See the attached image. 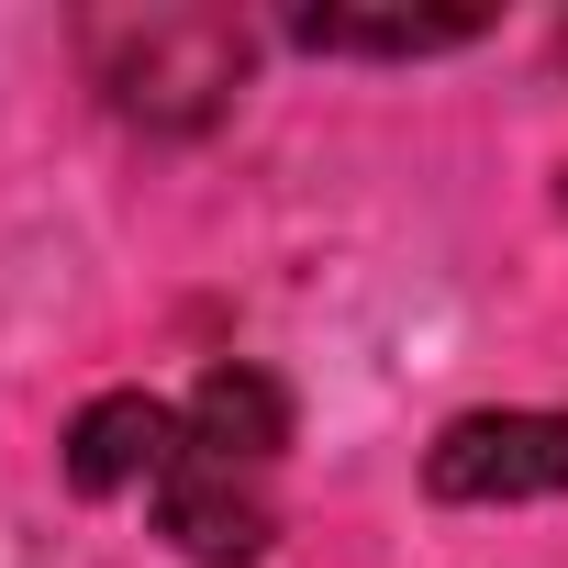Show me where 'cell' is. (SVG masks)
Returning <instances> with one entry per match:
<instances>
[{
    "label": "cell",
    "mask_w": 568,
    "mask_h": 568,
    "mask_svg": "<svg viewBox=\"0 0 568 568\" xmlns=\"http://www.w3.org/2000/svg\"><path fill=\"white\" fill-rule=\"evenodd\" d=\"M90 68H101L112 112H134V123H156V134H190V123H212V112L245 90V23H223V12L101 23V34H90Z\"/></svg>",
    "instance_id": "1"
},
{
    "label": "cell",
    "mask_w": 568,
    "mask_h": 568,
    "mask_svg": "<svg viewBox=\"0 0 568 568\" xmlns=\"http://www.w3.org/2000/svg\"><path fill=\"white\" fill-rule=\"evenodd\" d=\"M435 501H546L568 490V413H468L424 457Z\"/></svg>",
    "instance_id": "2"
},
{
    "label": "cell",
    "mask_w": 568,
    "mask_h": 568,
    "mask_svg": "<svg viewBox=\"0 0 568 568\" xmlns=\"http://www.w3.org/2000/svg\"><path fill=\"white\" fill-rule=\"evenodd\" d=\"M156 535H168L190 568H256L278 524H267V490H256V468H223V457L179 446V468L156 479Z\"/></svg>",
    "instance_id": "3"
},
{
    "label": "cell",
    "mask_w": 568,
    "mask_h": 568,
    "mask_svg": "<svg viewBox=\"0 0 568 568\" xmlns=\"http://www.w3.org/2000/svg\"><path fill=\"white\" fill-rule=\"evenodd\" d=\"M179 446H190V424H179L168 402H145V390H101V402L68 424V490H90V501H112V490H156V479L179 468Z\"/></svg>",
    "instance_id": "4"
},
{
    "label": "cell",
    "mask_w": 568,
    "mask_h": 568,
    "mask_svg": "<svg viewBox=\"0 0 568 568\" xmlns=\"http://www.w3.org/2000/svg\"><path fill=\"white\" fill-rule=\"evenodd\" d=\"M190 446L201 457H223V468H267L278 446H291V390H278L267 368H245V357H223V368H201V390H190Z\"/></svg>",
    "instance_id": "5"
},
{
    "label": "cell",
    "mask_w": 568,
    "mask_h": 568,
    "mask_svg": "<svg viewBox=\"0 0 568 568\" xmlns=\"http://www.w3.org/2000/svg\"><path fill=\"white\" fill-rule=\"evenodd\" d=\"M291 34L313 57H446V45H479L490 12H291Z\"/></svg>",
    "instance_id": "6"
}]
</instances>
